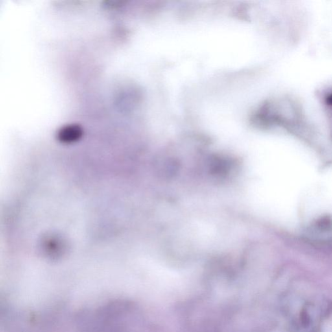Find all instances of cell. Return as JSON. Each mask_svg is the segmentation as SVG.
Returning <instances> with one entry per match:
<instances>
[{"label": "cell", "mask_w": 332, "mask_h": 332, "mask_svg": "<svg viewBox=\"0 0 332 332\" xmlns=\"http://www.w3.org/2000/svg\"><path fill=\"white\" fill-rule=\"evenodd\" d=\"M82 132V128L78 124H68L61 128L58 132V137L62 142H73L80 138Z\"/></svg>", "instance_id": "cell-1"}, {"label": "cell", "mask_w": 332, "mask_h": 332, "mask_svg": "<svg viewBox=\"0 0 332 332\" xmlns=\"http://www.w3.org/2000/svg\"><path fill=\"white\" fill-rule=\"evenodd\" d=\"M316 226H318L320 230H329L332 229V219L330 217H324L318 220L316 222Z\"/></svg>", "instance_id": "cell-2"}, {"label": "cell", "mask_w": 332, "mask_h": 332, "mask_svg": "<svg viewBox=\"0 0 332 332\" xmlns=\"http://www.w3.org/2000/svg\"><path fill=\"white\" fill-rule=\"evenodd\" d=\"M327 102H328L330 104H332V94L328 98Z\"/></svg>", "instance_id": "cell-3"}]
</instances>
